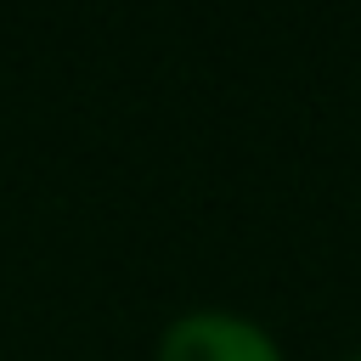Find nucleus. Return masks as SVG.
Instances as JSON below:
<instances>
[{"label": "nucleus", "instance_id": "nucleus-1", "mask_svg": "<svg viewBox=\"0 0 361 361\" xmlns=\"http://www.w3.org/2000/svg\"><path fill=\"white\" fill-rule=\"evenodd\" d=\"M152 361H288L282 338L237 305H192L164 322Z\"/></svg>", "mask_w": 361, "mask_h": 361}, {"label": "nucleus", "instance_id": "nucleus-2", "mask_svg": "<svg viewBox=\"0 0 361 361\" xmlns=\"http://www.w3.org/2000/svg\"><path fill=\"white\" fill-rule=\"evenodd\" d=\"M350 361H361V350H355V355H350Z\"/></svg>", "mask_w": 361, "mask_h": 361}]
</instances>
